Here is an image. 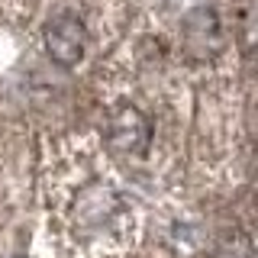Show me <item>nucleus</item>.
Segmentation results:
<instances>
[{
	"label": "nucleus",
	"mask_w": 258,
	"mask_h": 258,
	"mask_svg": "<svg viewBox=\"0 0 258 258\" xmlns=\"http://www.w3.org/2000/svg\"><path fill=\"white\" fill-rule=\"evenodd\" d=\"M58 216L71 236L94 245H116L133 232V204L100 158L81 152L68 165V181L55 184Z\"/></svg>",
	"instance_id": "1"
},
{
	"label": "nucleus",
	"mask_w": 258,
	"mask_h": 258,
	"mask_svg": "<svg viewBox=\"0 0 258 258\" xmlns=\"http://www.w3.org/2000/svg\"><path fill=\"white\" fill-rule=\"evenodd\" d=\"M94 20L81 10H71V7L52 10L42 23V48L48 61L64 71L84 64V58L94 52Z\"/></svg>",
	"instance_id": "2"
},
{
	"label": "nucleus",
	"mask_w": 258,
	"mask_h": 258,
	"mask_svg": "<svg viewBox=\"0 0 258 258\" xmlns=\"http://www.w3.org/2000/svg\"><path fill=\"white\" fill-rule=\"evenodd\" d=\"M177 39H181L184 58L200 61V64H210L229 52V29H226L223 16L213 7H194L181 20Z\"/></svg>",
	"instance_id": "4"
},
{
	"label": "nucleus",
	"mask_w": 258,
	"mask_h": 258,
	"mask_svg": "<svg viewBox=\"0 0 258 258\" xmlns=\"http://www.w3.org/2000/svg\"><path fill=\"white\" fill-rule=\"evenodd\" d=\"M155 123L139 103L116 100L103 116V142L119 158H145L152 152Z\"/></svg>",
	"instance_id": "3"
}]
</instances>
